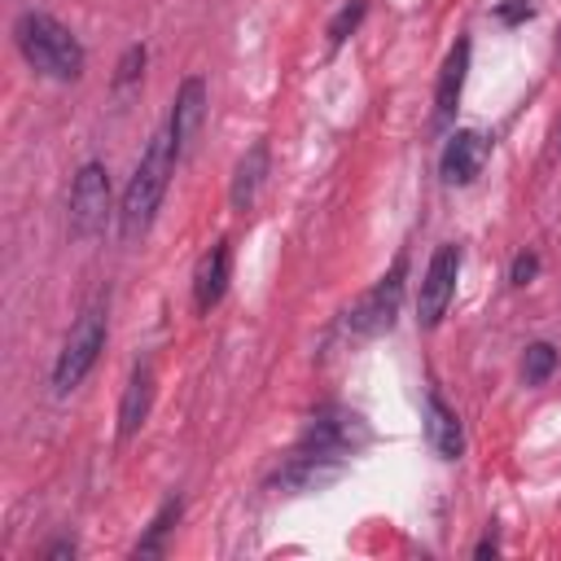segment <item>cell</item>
Listing matches in <instances>:
<instances>
[{
	"label": "cell",
	"mask_w": 561,
	"mask_h": 561,
	"mask_svg": "<svg viewBox=\"0 0 561 561\" xmlns=\"http://www.w3.org/2000/svg\"><path fill=\"white\" fill-rule=\"evenodd\" d=\"M175 162H180V158H175L171 136L158 131V136L149 140V149L140 153V162H136V171H131V180H127V188H123V202H118V237H123L127 245L140 241V237L153 228L158 206H162V197H167V188H171Z\"/></svg>",
	"instance_id": "obj_1"
},
{
	"label": "cell",
	"mask_w": 561,
	"mask_h": 561,
	"mask_svg": "<svg viewBox=\"0 0 561 561\" xmlns=\"http://www.w3.org/2000/svg\"><path fill=\"white\" fill-rule=\"evenodd\" d=\"M13 44L22 53V61L31 70H39L44 79H57V83H75L83 75V44L75 39V31L66 22H57L53 13L44 9H22L13 18Z\"/></svg>",
	"instance_id": "obj_2"
},
{
	"label": "cell",
	"mask_w": 561,
	"mask_h": 561,
	"mask_svg": "<svg viewBox=\"0 0 561 561\" xmlns=\"http://www.w3.org/2000/svg\"><path fill=\"white\" fill-rule=\"evenodd\" d=\"M105 333H110V324H105V302L83 307L79 320L70 324L61 351H57V364H53V394L66 399L70 390L83 386V377L96 368V359H101V351H105Z\"/></svg>",
	"instance_id": "obj_3"
},
{
	"label": "cell",
	"mask_w": 561,
	"mask_h": 561,
	"mask_svg": "<svg viewBox=\"0 0 561 561\" xmlns=\"http://www.w3.org/2000/svg\"><path fill=\"white\" fill-rule=\"evenodd\" d=\"M368 438H373V430H368V421H364L355 408L324 403V408H316V412H311V421H307V430H302L298 447H302V451H320V456H333V460H346V465H351V456H355V451H364V447H368Z\"/></svg>",
	"instance_id": "obj_4"
},
{
	"label": "cell",
	"mask_w": 561,
	"mask_h": 561,
	"mask_svg": "<svg viewBox=\"0 0 561 561\" xmlns=\"http://www.w3.org/2000/svg\"><path fill=\"white\" fill-rule=\"evenodd\" d=\"M114 210V193H110V171L105 162H83L75 171V184H70V206H66V224H70V237L79 241H92L105 232Z\"/></svg>",
	"instance_id": "obj_5"
},
{
	"label": "cell",
	"mask_w": 561,
	"mask_h": 561,
	"mask_svg": "<svg viewBox=\"0 0 561 561\" xmlns=\"http://www.w3.org/2000/svg\"><path fill=\"white\" fill-rule=\"evenodd\" d=\"M403 276H408V254H399V259L390 263V272H386L373 289H364V294L351 302V311H346L351 333L377 337V333H390V329H394L399 302H403Z\"/></svg>",
	"instance_id": "obj_6"
},
{
	"label": "cell",
	"mask_w": 561,
	"mask_h": 561,
	"mask_svg": "<svg viewBox=\"0 0 561 561\" xmlns=\"http://www.w3.org/2000/svg\"><path fill=\"white\" fill-rule=\"evenodd\" d=\"M460 263H465V254H460V245H451V241L430 254L425 276H421V289H416V320H421V329H438V324H443V316H447V307H451V298H456Z\"/></svg>",
	"instance_id": "obj_7"
},
{
	"label": "cell",
	"mask_w": 561,
	"mask_h": 561,
	"mask_svg": "<svg viewBox=\"0 0 561 561\" xmlns=\"http://www.w3.org/2000/svg\"><path fill=\"white\" fill-rule=\"evenodd\" d=\"M342 473H346V460H333V456L294 447V451L285 456V465L267 478V486H272V491H285V495H307V491H320V486L337 482Z\"/></svg>",
	"instance_id": "obj_8"
},
{
	"label": "cell",
	"mask_w": 561,
	"mask_h": 561,
	"mask_svg": "<svg viewBox=\"0 0 561 561\" xmlns=\"http://www.w3.org/2000/svg\"><path fill=\"white\" fill-rule=\"evenodd\" d=\"M206 105H210L206 79H202V75H188V79L175 88L171 118H167V136H171V145H175V158H184V153L193 149V140H197V131H202V123H206Z\"/></svg>",
	"instance_id": "obj_9"
},
{
	"label": "cell",
	"mask_w": 561,
	"mask_h": 561,
	"mask_svg": "<svg viewBox=\"0 0 561 561\" xmlns=\"http://www.w3.org/2000/svg\"><path fill=\"white\" fill-rule=\"evenodd\" d=\"M486 153H491V140L482 136V131H473V127H456L451 136H447V145H443V158H438V175H443V184H473L478 175H482V167H486Z\"/></svg>",
	"instance_id": "obj_10"
},
{
	"label": "cell",
	"mask_w": 561,
	"mask_h": 561,
	"mask_svg": "<svg viewBox=\"0 0 561 561\" xmlns=\"http://www.w3.org/2000/svg\"><path fill=\"white\" fill-rule=\"evenodd\" d=\"M469 57H473V44L460 35L451 44V53L443 57V70H438V83H434V127H447L456 118V105H460L465 79H469Z\"/></svg>",
	"instance_id": "obj_11"
},
{
	"label": "cell",
	"mask_w": 561,
	"mask_h": 561,
	"mask_svg": "<svg viewBox=\"0 0 561 561\" xmlns=\"http://www.w3.org/2000/svg\"><path fill=\"white\" fill-rule=\"evenodd\" d=\"M228 280H232V245L228 241H215L197 267H193V307L206 316L210 307H219V298L228 294Z\"/></svg>",
	"instance_id": "obj_12"
},
{
	"label": "cell",
	"mask_w": 561,
	"mask_h": 561,
	"mask_svg": "<svg viewBox=\"0 0 561 561\" xmlns=\"http://www.w3.org/2000/svg\"><path fill=\"white\" fill-rule=\"evenodd\" d=\"M425 438L443 460H460L465 456V425H460L456 408L438 390L425 394Z\"/></svg>",
	"instance_id": "obj_13"
},
{
	"label": "cell",
	"mask_w": 561,
	"mask_h": 561,
	"mask_svg": "<svg viewBox=\"0 0 561 561\" xmlns=\"http://www.w3.org/2000/svg\"><path fill=\"white\" fill-rule=\"evenodd\" d=\"M149 408H153V368L136 364L123 386V399H118V443L140 434V425L149 421Z\"/></svg>",
	"instance_id": "obj_14"
},
{
	"label": "cell",
	"mask_w": 561,
	"mask_h": 561,
	"mask_svg": "<svg viewBox=\"0 0 561 561\" xmlns=\"http://www.w3.org/2000/svg\"><path fill=\"white\" fill-rule=\"evenodd\" d=\"M267 167H272V153H267V140H254L241 158H237V171H232V188H228V202L232 210H250L263 180H267Z\"/></svg>",
	"instance_id": "obj_15"
},
{
	"label": "cell",
	"mask_w": 561,
	"mask_h": 561,
	"mask_svg": "<svg viewBox=\"0 0 561 561\" xmlns=\"http://www.w3.org/2000/svg\"><path fill=\"white\" fill-rule=\"evenodd\" d=\"M180 513H184V500L180 495H167L162 500V508L153 513V522H149V530L136 539V548H131V557L136 561H145V557H162L167 552V535L175 530V522H180Z\"/></svg>",
	"instance_id": "obj_16"
},
{
	"label": "cell",
	"mask_w": 561,
	"mask_h": 561,
	"mask_svg": "<svg viewBox=\"0 0 561 561\" xmlns=\"http://www.w3.org/2000/svg\"><path fill=\"white\" fill-rule=\"evenodd\" d=\"M552 373H557V346L530 342L526 355H522V377H526V386H543Z\"/></svg>",
	"instance_id": "obj_17"
},
{
	"label": "cell",
	"mask_w": 561,
	"mask_h": 561,
	"mask_svg": "<svg viewBox=\"0 0 561 561\" xmlns=\"http://www.w3.org/2000/svg\"><path fill=\"white\" fill-rule=\"evenodd\" d=\"M364 13H368V0H351V4H342V9L333 13V22H329V48H342V44L355 35V26L364 22Z\"/></svg>",
	"instance_id": "obj_18"
},
{
	"label": "cell",
	"mask_w": 561,
	"mask_h": 561,
	"mask_svg": "<svg viewBox=\"0 0 561 561\" xmlns=\"http://www.w3.org/2000/svg\"><path fill=\"white\" fill-rule=\"evenodd\" d=\"M145 75V44H131L123 57H118V70H114V92H127L136 79Z\"/></svg>",
	"instance_id": "obj_19"
},
{
	"label": "cell",
	"mask_w": 561,
	"mask_h": 561,
	"mask_svg": "<svg viewBox=\"0 0 561 561\" xmlns=\"http://www.w3.org/2000/svg\"><path fill=\"white\" fill-rule=\"evenodd\" d=\"M535 9H539L535 0H500V4H495V18H500L504 26H522V22L535 18Z\"/></svg>",
	"instance_id": "obj_20"
},
{
	"label": "cell",
	"mask_w": 561,
	"mask_h": 561,
	"mask_svg": "<svg viewBox=\"0 0 561 561\" xmlns=\"http://www.w3.org/2000/svg\"><path fill=\"white\" fill-rule=\"evenodd\" d=\"M535 276H539V254H517L513 267H508V280L522 289V285H530Z\"/></svg>",
	"instance_id": "obj_21"
},
{
	"label": "cell",
	"mask_w": 561,
	"mask_h": 561,
	"mask_svg": "<svg viewBox=\"0 0 561 561\" xmlns=\"http://www.w3.org/2000/svg\"><path fill=\"white\" fill-rule=\"evenodd\" d=\"M75 552H79V548H75V539H57V543H48L39 557H44V561H70Z\"/></svg>",
	"instance_id": "obj_22"
},
{
	"label": "cell",
	"mask_w": 561,
	"mask_h": 561,
	"mask_svg": "<svg viewBox=\"0 0 561 561\" xmlns=\"http://www.w3.org/2000/svg\"><path fill=\"white\" fill-rule=\"evenodd\" d=\"M473 557H478V561H486V557H500V543H495V539L486 535V539H478V548H473Z\"/></svg>",
	"instance_id": "obj_23"
}]
</instances>
